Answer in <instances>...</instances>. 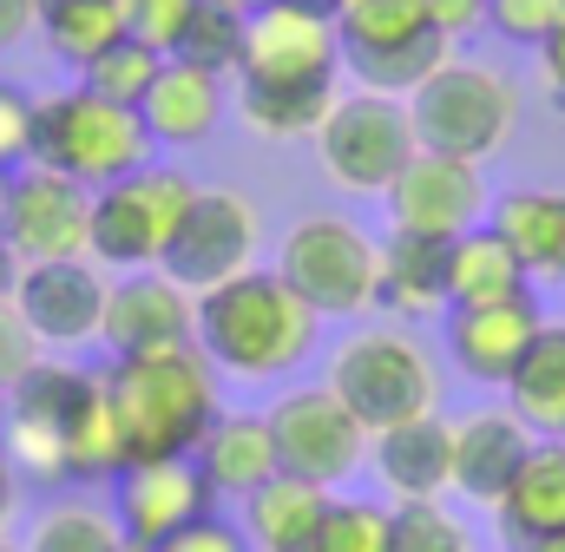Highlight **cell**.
<instances>
[{
  "label": "cell",
  "mask_w": 565,
  "mask_h": 552,
  "mask_svg": "<svg viewBox=\"0 0 565 552\" xmlns=\"http://www.w3.org/2000/svg\"><path fill=\"white\" fill-rule=\"evenodd\" d=\"M342 40L329 13L296 0H270L250 13L244 66H237V119L257 138H316L329 106L342 99Z\"/></svg>",
  "instance_id": "cell-1"
},
{
  "label": "cell",
  "mask_w": 565,
  "mask_h": 552,
  "mask_svg": "<svg viewBox=\"0 0 565 552\" xmlns=\"http://www.w3.org/2000/svg\"><path fill=\"white\" fill-rule=\"evenodd\" d=\"M0 402H7L0 447L13 460V474L73 480V487L126 474V440H119V421L106 408L99 375H86L73 362H33Z\"/></svg>",
  "instance_id": "cell-2"
},
{
  "label": "cell",
  "mask_w": 565,
  "mask_h": 552,
  "mask_svg": "<svg viewBox=\"0 0 565 552\" xmlns=\"http://www.w3.org/2000/svg\"><path fill=\"white\" fill-rule=\"evenodd\" d=\"M191 342L231 382H282V375H296L316 355L322 316L277 270H257L250 264V270H237L231 283H217V289L198 296Z\"/></svg>",
  "instance_id": "cell-3"
},
{
  "label": "cell",
  "mask_w": 565,
  "mask_h": 552,
  "mask_svg": "<svg viewBox=\"0 0 565 552\" xmlns=\"http://www.w3.org/2000/svg\"><path fill=\"white\" fill-rule=\"evenodd\" d=\"M99 389H106V408L119 421L126 467L132 460L198 454L204 427L224 414V395H217L224 382H217V369H211V355L198 342L151 349V355H113Z\"/></svg>",
  "instance_id": "cell-4"
},
{
  "label": "cell",
  "mask_w": 565,
  "mask_h": 552,
  "mask_svg": "<svg viewBox=\"0 0 565 552\" xmlns=\"http://www.w3.org/2000/svg\"><path fill=\"white\" fill-rule=\"evenodd\" d=\"M33 164L99 191L151 164V132L132 106L99 99L93 86H66V93L33 99Z\"/></svg>",
  "instance_id": "cell-5"
},
{
  "label": "cell",
  "mask_w": 565,
  "mask_h": 552,
  "mask_svg": "<svg viewBox=\"0 0 565 552\" xmlns=\"http://www.w3.org/2000/svg\"><path fill=\"white\" fill-rule=\"evenodd\" d=\"M322 382L369 434L440 414V362L408 329H355L349 342H335Z\"/></svg>",
  "instance_id": "cell-6"
},
{
  "label": "cell",
  "mask_w": 565,
  "mask_h": 552,
  "mask_svg": "<svg viewBox=\"0 0 565 552\" xmlns=\"http://www.w3.org/2000/svg\"><path fill=\"white\" fill-rule=\"evenodd\" d=\"M277 276L329 322H355L375 309V283H382V244L342 217V211H309L282 231L277 244Z\"/></svg>",
  "instance_id": "cell-7"
},
{
  "label": "cell",
  "mask_w": 565,
  "mask_h": 552,
  "mask_svg": "<svg viewBox=\"0 0 565 552\" xmlns=\"http://www.w3.org/2000/svg\"><path fill=\"white\" fill-rule=\"evenodd\" d=\"M520 119V93L507 86V73L473 66V60H440L422 86L408 93V126L422 151H447V158H473L487 164Z\"/></svg>",
  "instance_id": "cell-8"
},
{
  "label": "cell",
  "mask_w": 565,
  "mask_h": 552,
  "mask_svg": "<svg viewBox=\"0 0 565 552\" xmlns=\"http://www.w3.org/2000/svg\"><path fill=\"white\" fill-rule=\"evenodd\" d=\"M329 20L342 40V73H355L362 93L408 99L447 60V40L427 26L422 0H335Z\"/></svg>",
  "instance_id": "cell-9"
},
{
  "label": "cell",
  "mask_w": 565,
  "mask_h": 552,
  "mask_svg": "<svg viewBox=\"0 0 565 552\" xmlns=\"http://www.w3.org/2000/svg\"><path fill=\"white\" fill-rule=\"evenodd\" d=\"M198 184L171 164H139L132 178L119 184H99L93 191V237H86V257L99 270H158L171 231L184 224Z\"/></svg>",
  "instance_id": "cell-10"
},
{
  "label": "cell",
  "mask_w": 565,
  "mask_h": 552,
  "mask_svg": "<svg viewBox=\"0 0 565 552\" xmlns=\"http://www.w3.org/2000/svg\"><path fill=\"white\" fill-rule=\"evenodd\" d=\"M415 158V126H408V99L388 93H342L329 106V119L316 126V164L335 191L349 198H382L402 164Z\"/></svg>",
  "instance_id": "cell-11"
},
{
  "label": "cell",
  "mask_w": 565,
  "mask_h": 552,
  "mask_svg": "<svg viewBox=\"0 0 565 552\" xmlns=\"http://www.w3.org/2000/svg\"><path fill=\"white\" fill-rule=\"evenodd\" d=\"M264 421H270V440H277V474H296L309 487L335 493L369 460V427L329 395V382L282 389L277 402L264 408Z\"/></svg>",
  "instance_id": "cell-12"
},
{
  "label": "cell",
  "mask_w": 565,
  "mask_h": 552,
  "mask_svg": "<svg viewBox=\"0 0 565 552\" xmlns=\"http://www.w3.org/2000/svg\"><path fill=\"white\" fill-rule=\"evenodd\" d=\"M257 237H264V217H257V204L244 191L198 184L184 224L171 231V244L158 257V270L171 283H184L191 296H204V289H217V283H231L237 270L257 264Z\"/></svg>",
  "instance_id": "cell-13"
},
{
  "label": "cell",
  "mask_w": 565,
  "mask_h": 552,
  "mask_svg": "<svg viewBox=\"0 0 565 552\" xmlns=\"http://www.w3.org/2000/svg\"><path fill=\"white\" fill-rule=\"evenodd\" d=\"M0 237L20 251V264H60V257H86L93 237V191L46 171V164H20L7 178V217Z\"/></svg>",
  "instance_id": "cell-14"
},
{
  "label": "cell",
  "mask_w": 565,
  "mask_h": 552,
  "mask_svg": "<svg viewBox=\"0 0 565 552\" xmlns=\"http://www.w3.org/2000/svg\"><path fill=\"white\" fill-rule=\"evenodd\" d=\"M382 198H388V224L422 231V237H460L493 211L487 171L473 158H447V151H422V145Z\"/></svg>",
  "instance_id": "cell-15"
},
{
  "label": "cell",
  "mask_w": 565,
  "mask_h": 552,
  "mask_svg": "<svg viewBox=\"0 0 565 552\" xmlns=\"http://www.w3.org/2000/svg\"><path fill=\"white\" fill-rule=\"evenodd\" d=\"M224 500H217V487L204 480V467L191 454H178V460H132L113 480V520H119V533L139 552H151L171 533H184L191 520H204Z\"/></svg>",
  "instance_id": "cell-16"
},
{
  "label": "cell",
  "mask_w": 565,
  "mask_h": 552,
  "mask_svg": "<svg viewBox=\"0 0 565 552\" xmlns=\"http://www.w3.org/2000/svg\"><path fill=\"white\" fill-rule=\"evenodd\" d=\"M106 283L93 257H60V264H26L20 289H13V309L26 322V336L40 349H79V342H99V322H106Z\"/></svg>",
  "instance_id": "cell-17"
},
{
  "label": "cell",
  "mask_w": 565,
  "mask_h": 552,
  "mask_svg": "<svg viewBox=\"0 0 565 552\" xmlns=\"http://www.w3.org/2000/svg\"><path fill=\"white\" fill-rule=\"evenodd\" d=\"M198 329V296L164 270H126L106 283V322L99 342L113 355H151V349H178Z\"/></svg>",
  "instance_id": "cell-18"
},
{
  "label": "cell",
  "mask_w": 565,
  "mask_h": 552,
  "mask_svg": "<svg viewBox=\"0 0 565 552\" xmlns=\"http://www.w3.org/2000/svg\"><path fill=\"white\" fill-rule=\"evenodd\" d=\"M546 309L540 296H507V302H473V309H447L440 316V336H447V362L467 375V382H493L507 389V375L520 369L526 342L540 336Z\"/></svg>",
  "instance_id": "cell-19"
},
{
  "label": "cell",
  "mask_w": 565,
  "mask_h": 552,
  "mask_svg": "<svg viewBox=\"0 0 565 552\" xmlns=\"http://www.w3.org/2000/svg\"><path fill=\"white\" fill-rule=\"evenodd\" d=\"M369 467H375V480L388 487L395 507H408V500H447L454 493V434H447L440 414L382 427V434H369Z\"/></svg>",
  "instance_id": "cell-20"
},
{
  "label": "cell",
  "mask_w": 565,
  "mask_h": 552,
  "mask_svg": "<svg viewBox=\"0 0 565 552\" xmlns=\"http://www.w3.org/2000/svg\"><path fill=\"white\" fill-rule=\"evenodd\" d=\"M447 434H454V493L480 500V507H493L507 493L526 447L540 440L513 408H473L467 421H447Z\"/></svg>",
  "instance_id": "cell-21"
},
{
  "label": "cell",
  "mask_w": 565,
  "mask_h": 552,
  "mask_svg": "<svg viewBox=\"0 0 565 552\" xmlns=\"http://www.w3.org/2000/svg\"><path fill=\"white\" fill-rule=\"evenodd\" d=\"M493 520H500V540L507 552H526L533 540H553L565 533V440H533L520 474L507 480V493L493 500Z\"/></svg>",
  "instance_id": "cell-22"
},
{
  "label": "cell",
  "mask_w": 565,
  "mask_h": 552,
  "mask_svg": "<svg viewBox=\"0 0 565 552\" xmlns=\"http://www.w3.org/2000/svg\"><path fill=\"white\" fill-rule=\"evenodd\" d=\"M139 119L151 132V145H171V151L204 145L217 132V119H224V79L191 66V60H164L151 93L139 99Z\"/></svg>",
  "instance_id": "cell-23"
},
{
  "label": "cell",
  "mask_w": 565,
  "mask_h": 552,
  "mask_svg": "<svg viewBox=\"0 0 565 552\" xmlns=\"http://www.w3.org/2000/svg\"><path fill=\"white\" fill-rule=\"evenodd\" d=\"M447 244L454 237H422V231H388L382 237V283H375V309L427 322L447 316Z\"/></svg>",
  "instance_id": "cell-24"
},
{
  "label": "cell",
  "mask_w": 565,
  "mask_h": 552,
  "mask_svg": "<svg viewBox=\"0 0 565 552\" xmlns=\"http://www.w3.org/2000/svg\"><path fill=\"white\" fill-rule=\"evenodd\" d=\"M204 467V480L217 487V500H250L264 480H277V440L264 414H217L191 454Z\"/></svg>",
  "instance_id": "cell-25"
},
{
  "label": "cell",
  "mask_w": 565,
  "mask_h": 552,
  "mask_svg": "<svg viewBox=\"0 0 565 552\" xmlns=\"http://www.w3.org/2000/svg\"><path fill=\"white\" fill-rule=\"evenodd\" d=\"M526 289H533V276L493 224H473L447 244V309L507 302V296H526Z\"/></svg>",
  "instance_id": "cell-26"
},
{
  "label": "cell",
  "mask_w": 565,
  "mask_h": 552,
  "mask_svg": "<svg viewBox=\"0 0 565 552\" xmlns=\"http://www.w3.org/2000/svg\"><path fill=\"white\" fill-rule=\"evenodd\" d=\"M493 231L513 244L533 283H565V191H507L493 198Z\"/></svg>",
  "instance_id": "cell-27"
},
{
  "label": "cell",
  "mask_w": 565,
  "mask_h": 552,
  "mask_svg": "<svg viewBox=\"0 0 565 552\" xmlns=\"http://www.w3.org/2000/svg\"><path fill=\"white\" fill-rule=\"evenodd\" d=\"M322 507H329V487H309V480H296V474H277V480H264V487L244 500V533H250L257 552H296L316 533Z\"/></svg>",
  "instance_id": "cell-28"
},
{
  "label": "cell",
  "mask_w": 565,
  "mask_h": 552,
  "mask_svg": "<svg viewBox=\"0 0 565 552\" xmlns=\"http://www.w3.org/2000/svg\"><path fill=\"white\" fill-rule=\"evenodd\" d=\"M507 395H513V414L533 434L553 440L565 427V322H540V336L526 342L520 369L507 375Z\"/></svg>",
  "instance_id": "cell-29"
},
{
  "label": "cell",
  "mask_w": 565,
  "mask_h": 552,
  "mask_svg": "<svg viewBox=\"0 0 565 552\" xmlns=\"http://www.w3.org/2000/svg\"><path fill=\"white\" fill-rule=\"evenodd\" d=\"M40 33L60 66H93L113 40H126V7L119 0H40Z\"/></svg>",
  "instance_id": "cell-30"
},
{
  "label": "cell",
  "mask_w": 565,
  "mask_h": 552,
  "mask_svg": "<svg viewBox=\"0 0 565 552\" xmlns=\"http://www.w3.org/2000/svg\"><path fill=\"white\" fill-rule=\"evenodd\" d=\"M20 552H139V546L119 533V520H113L106 507H93V500H60V507H46V513L33 520V533H26Z\"/></svg>",
  "instance_id": "cell-31"
},
{
  "label": "cell",
  "mask_w": 565,
  "mask_h": 552,
  "mask_svg": "<svg viewBox=\"0 0 565 552\" xmlns=\"http://www.w3.org/2000/svg\"><path fill=\"white\" fill-rule=\"evenodd\" d=\"M244 40H250V13L244 7H231V0H198V13H191V26H184V40H178V53L171 60H191V66H204V73H237L244 66Z\"/></svg>",
  "instance_id": "cell-32"
},
{
  "label": "cell",
  "mask_w": 565,
  "mask_h": 552,
  "mask_svg": "<svg viewBox=\"0 0 565 552\" xmlns=\"http://www.w3.org/2000/svg\"><path fill=\"white\" fill-rule=\"evenodd\" d=\"M388 520H395V507L329 493V507H322L316 533H309L296 552H388Z\"/></svg>",
  "instance_id": "cell-33"
},
{
  "label": "cell",
  "mask_w": 565,
  "mask_h": 552,
  "mask_svg": "<svg viewBox=\"0 0 565 552\" xmlns=\"http://www.w3.org/2000/svg\"><path fill=\"white\" fill-rule=\"evenodd\" d=\"M158 66H164V53H151L145 40H113L86 73H79V86H93L99 99H119V106H132L139 113V99L151 93V79H158Z\"/></svg>",
  "instance_id": "cell-34"
},
{
  "label": "cell",
  "mask_w": 565,
  "mask_h": 552,
  "mask_svg": "<svg viewBox=\"0 0 565 552\" xmlns=\"http://www.w3.org/2000/svg\"><path fill=\"white\" fill-rule=\"evenodd\" d=\"M388 552H473V540L440 500H408L388 520Z\"/></svg>",
  "instance_id": "cell-35"
},
{
  "label": "cell",
  "mask_w": 565,
  "mask_h": 552,
  "mask_svg": "<svg viewBox=\"0 0 565 552\" xmlns=\"http://www.w3.org/2000/svg\"><path fill=\"white\" fill-rule=\"evenodd\" d=\"M126 7V33L145 40L151 53H178V40H184V26H191V13H198V0H119Z\"/></svg>",
  "instance_id": "cell-36"
},
{
  "label": "cell",
  "mask_w": 565,
  "mask_h": 552,
  "mask_svg": "<svg viewBox=\"0 0 565 552\" xmlns=\"http://www.w3.org/2000/svg\"><path fill=\"white\" fill-rule=\"evenodd\" d=\"M565 20V0H487V26L513 46H540Z\"/></svg>",
  "instance_id": "cell-37"
},
{
  "label": "cell",
  "mask_w": 565,
  "mask_h": 552,
  "mask_svg": "<svg viewBox=\"0 0 565 552\" xmlns=\"http://www.w3.org/2000/svg\"><path fill=\"white\" fill-rule=\"evenodd\" d=\"M151 552H257V546H250V533H244V520H231V513L217 507V513H204V520H191L184 533H171V540H158Z\"/></svg>",
  "instance_id": "cell-38"
},
{
  "label": "cell",
  "mask_w": 565,
  "mask_h": 552,
  "mask_svg": "<svg viewBox=\"0 0 565 552\" xmlns=\"http://www.w3.org/2000/svg\"><path fill=\"white\" fill-rule=\"evenodd\" d=\"M33 164V93L0 79V171Z\"/></svg>",
  "instance_id": "cell-39"
},
{
  "label": "cell",
  "mask_w": 565,
  "mask_h": 552,
  "mask_svg": "<svg viewBox=\"0 0 565 552\" xmlns=\"http://www.w3.org/2000/svg\"><path fill=\"white\" fill-rule=\"evenodd\" d=\"M33 362H40V342L26 336L20 309H13V302H0V395H7V389H13Z\"/></svg>",
  "instance_id": "cell-40"
},
{
  "label": "cell",
  "mask_w": 565,
  "mask_h": 552,
  "mask_svg": "<svg viewBox=\"0 0 565 552\" xmlns=\"http://www.w3.org/2000/svg\"><path fill=\"white\" fill-rule=\"evenodd\" d=\"M422 13H427V26H434L447 46L487 26V0H422Z\"/></svg>",
  "instance_id": "cell-41"
},
{
  "label": "cell",
  "mask_w": 565,
  "mask_h": 552,
  "mask_svg": "<svg viewBox=\"0 0 565 552\" xmlns=\"http://www.w3.org/2000/svg\"><path fill=\"white\" fill-rule=\"evenodd\" d=\"M540 79H546V93L565 106V20L540 40Z\"/></svg>",
  "instance_id": "cell-42"
},
{
  "label": "cell",
  "mask_w": 565,
  "mask_h": 552,
  "mask_svg": "<svg viewBox=\"0 0 565 552\" xmlns=\"http://www.w3.org/2000/svg\"><path fill=\"white\" fill-rule=\"evenodd\" d=\"M40 33V0H0V46Z\"/></svg>",
  "instance_id": "cell-43"
},
{
  "label": "cell",
  "mask_w": 565,
  "mask_h": 552,
  "mask_svg": "<svg viewBox=\"0 0 565 552\" xmlns=\"http://www.w3.org/2000/svg\"><path fill=\"white\" fill-rule=\"evenodd\" d=\"M20 270H26V264H20V251L0 237V302H13V289H20Z\"/></svg>",
  "instance_id": "cell-44"
},
{
  "label": "cell",
  "mask_w": 565,
  "mask_h": 552,
  "mask_svg": "<svg viewBox=\"0 0 565 552\" xmlns=\"http://www.w3.org/2000/svg\"><path fill=\"white\" fill-rule=\"evenodd\" d=\"M13 487H20V474H13V460H7V447H0V527H7V513H13Z\"/></svg>",
  "instance_id": "cell-45"
},
{
  "label": "cell",
  "mask_w": 565,
  "mask_h": 552,
  "mask_svg": "<svg viewBox=\"0 0 565 552\" xmlns=\"http://www.w3.org/2000/svg\"><path fill=\"white\" fill-rule=\"evenodd\" d=\"M526 552H565V533H553V540H533Z\"/></svg>",
  "instance_id": "cell-46"
},
{
  "label": "cell",
  "mask_w": 565,
  "mask_h": 552,
  "mask_svg": "<svg viewBox=\"0 0 565 552\" xmlns=\"http://www.w3.org/2000/svg\"><path fill=\"white\" fill-rule=\"evenodd\" d=\"M296 7H309V13H335V0H296Z\"/></svg>",
  "instance_id": "cell-47"
},
{
  "label": "cell",
  "mask_w": 565,
  "mask_h": 552,
  "mask_svg": "<svg viewBox=\"0 0 565 552\" xmlns=\"http://www.w3.org/2000/svg\"><path fill=\"white\" fill-rule=\"evenodd\" d=\"M7 178H13V171H0V217H7Z\"/></svg>",
  "instance_id": "cell-48"
},
{
  "label": "cell",
  "mask_w": 565,
  "mask_h": 552,
  "mask_svg": "<svg viewBox=\"0 0 565 552\" xmlns=\"http://www.w3.org/2000/svg\"><path fill=\"white\" fill-rule=\"evenodd\" d=\"M231 7H244V13H257V7H270V0H231Z\"/></svg>",
  "instance_id": "cell-49"
},
{
  "label": "cell",
  "mask_w": 565,
  "mask_h": 552,
  "mask_svg": "<svg viewBox=\"0 0 565 552\" xmlns=\"http://www.w3.org/2000/svg\"><path fill=\"white\" fill-rule=\"evenodd\" d=\"M0 552H20V546H13V540H7V527H0Z\"/></svg>",
  "instance_id": "cell-50"
},
{
  "label": "cell",
  "mask_w": 565,
  "mask_h": 552,
  "mask_svg": "<svg viewBox=\"0 0 565 552\" xmlns=\"http://www.w3.org/2000/svg\"><path fill=\"white\" fill-rule=\"evenodd\" d=\"M553 440H565V427H559V434H553Z\"/></svg>",
  "instance_id": "cell-51"
}]
</instances>
